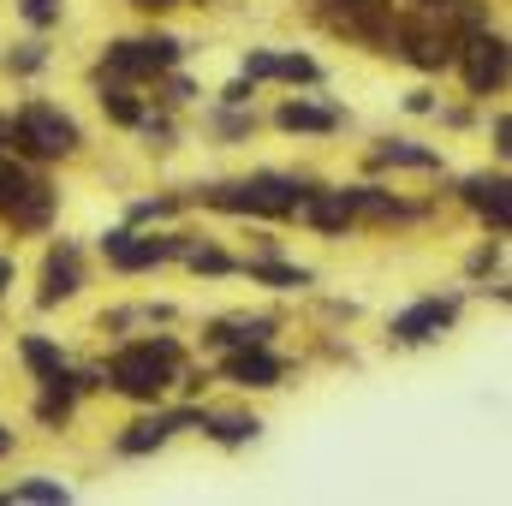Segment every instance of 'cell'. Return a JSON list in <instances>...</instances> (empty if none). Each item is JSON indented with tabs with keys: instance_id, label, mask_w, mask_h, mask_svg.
Masks as SVG:
<instances>
[{
	"instance_id": "obj_1",
	"label": "cell",
	"mask_w": 512,
	"mask_h": 506,
	"mask_svg": "<svg viewBox=\"0 0 512 506\" xmlns=\"http://www.w3.org/2000/svg\"><path fill=\"white\" fill-rule=\"evenodd\" d=\"M173 364H179V346L173 340H149V346H126L120 358H114V370L108 381L131 393V399H155L167 381H173Z\"/></svg>"
},
{
	"instance_id": "obj_2",
	"label": "cell",
	"mask_w": 512,
	"mask_h": 506,
	"mask_svg": "<svg viewBox=\"0 0 512 506\" xmlns=\"http://www.w3.org/2000/svg\"><path fill=\"white\" fill-rule=\"evenodd\" d=\"M304 185L298 179H280V173H262V179H245V185H221L209 191L215 209H239V215H292L304 209Z\"/></svg>"
},
{
	"instance_id": "obj_3",
	"label": "cell",
	"mask_w": 512,
	"mask_h": 506,
	"mask_svg": "<svg viewBox=\"0 0 512 506\" xmlns=\"http://www.w3.org/2000/svg\"><path fill=\"white\" fill-rule=\"evenodd\" d=\"M12 143L24 149V155H72L78 149V126L60 114V108H48V102H30L18 120H12Z\"/></svg>"
},
{
	"instance_id": "obj_4",
	"label": "cell",
	"mask_w": 512,
	"mask_h": 506,
	"mask_svg": "<svg viewBox=\"0 0 512 506\" xmlns=\"http://www.w3.org/2000/svg\"><path fill=\"white\" fill-rule=\"evenodd\" d=\"M465 84L477 96H495L507 84V42L501 36H471V54H465Z\"/></svg>"
},
{
	"instance_id": "obj_5",
	"label": "cell",
	"mask_w": 512,
	"mask_h": 506,
	"mask_svg": "<svg viewBox=\"0 0 512 506\" xmlns=\"http://www.w3.org/2000/svg\"><path fill=\"white\" fill-rule=\"evenodd\" d=\"M179 60V42L173 36H155V42H114L108 48V66L120 78H137V72H167Z\"/></svg>"
},
{
	"instance_id": "obj_6",
	"label": "cell",
	"mask_w": 512,
	"mask_h": 506,
	"mask_svg": "<svg viewBox=\"0 0 512 506\" xmlns=\"http://www.w3.org/2000/svg\"><path fill=\"white\" fill-rule=\"evenodd\" d=\"M102 251H108L114 268H149V262H161V256L185 251V239H131V233H108Z\"/></svg>"
},
{
	"instance_id": "obj_7",
	"label": "cell",
	"mask_w": 512,
	"mask_h": 506,
	"mask_svg": "<svg viewBox=\"0 0 512 506\" xmlns=\"http://www.w3.org/2000/svg\"><path fill=\"white\" fill-rule=\"evenodd\" d=\"M447 322H453V298H429V304H417V310H405V316L393 322V340L417 346V340H435Z\"/></svg>"
},
{
	"instance_id": "obj_8",
	"label": "cell",
	"mask_w": 512,
	"mask_h": 506,
	"mask_svg": "<svg viewBox=\"0 0 512 506\" xmlns=\"http://www.w3.org/2000/svg\"><path fill=\"white\" fill-rule=\"evenodd\" d=\"M185 423H197L191 411H173V417H143V423H131L126 435H120V453H149V447H161L173 429H185Z\"/></svg>"
},
{
	"instance_id": "obj_9",
	"label": "cell",
	"mask_w": 512,
	"mask_h": 506,
	"mask_svg": "<svg viewBox=\"0 0 512 506\" xmlns=\"http://www.w3.org/2000/svg\"><path fill=\"white\" fill-rule=\"evenodd\" d=\"M227 376L239 381V387H274L280 381V358H268L262 346H245V352L227 358Z\"/></svg>"
},
{
	"instance_id": "obj_10",
	"label": "cell",
	"mask_w": 512,
	"mask_h": 506,
	"mask_svg": "<svg viewBox=\"0 0 512 506\" xmlns=\"http://www.w3.org/2000/svg\"><path fill=\"white\" fill-rule=\"evenodd\" d=\"M72 292H78V251L60 245V251L48 256V268H42V304H60Z\"/></svg>"
},
{
	"instance_id": "obj_11",
	"label": "cell",
	"mask_w": 512,
	"mask_h": 506,
	"mask_svg": "<svg viewBox=\"0 0 512 506\" xmlns=\"http://www.w3.org/2000/svg\"><path fill=\"white\" fill-rule=\"evenodd\" d=\"M304 209H310V221L322 227V233H340L358 209H352V191H322V197H304Z\"/></svg>"
},
{
	"instance_id": "obj_12",
	"label": "cell",
	"mask_w": 512,
	"mask_h": 506,
	"mask_svg": "<svg viewBox=\"0 0 512 506\" xmlns=\"http://www.w3.org/2000/svg\"><path fill=\"white\" fill-rule=\"evenodd\" d=\"M465 197L495 221V233H507V179H471V185H465Z\"/></svg>"
},
{
	"instance_id": "obj_13",
	"label": "cell",
	"mask_w": 512,
	"mask_h": 506,
	"mask_svg": "<svg viewBox=\"0 0 512 506\" xmlns=\"http://www.w3.org/2000/svg\"><path fill=\"white\" fill-rule=\"evenodd\" d=\"M203 429L215 435V441H227V447H239V441H256V417H245V411H221V417H203Z\"/></svg>"
},
{
	"instance_id": "obj_14",
	"label": "cell",
	"mask_w": 512,
	"mask_h": 506,
	"mask_svg": "<svg viewBox=\"0 0 512 506\" xmlns=\"http://www.w3.org/2000/svg\"><path fill=\"white\" fill-rule=\"evenodd\" d=\"M280 126H286V131H334V126H340V114L310 108V102H286V108H280Z\"/></svg>"
},
{
	"instance_id": "obj_15",
	"label": "cell",
	"mask_w": 512,
	"mask_h": 506,
	"mask_svg": "<svg viewBox=\"0 0 512 506\" xmlns=\"http://www.w3.org/2000/svg\"><path fill=\"white\" fill-rule=\"evenodd\" d=\"M405 54H411L417 66H447V60H453L447 36H429V30H423V36H405Z\"/></svg>"
},
{
	"instance_id": "obj_16",
	"label": "cell",
	"mask_w": 512,
	"mask_h": 506,
	"mask_svg": "<svg viewBox=\"0 0 512 506\" xmlns=\"http://www.w3.org/2000/svg\"><path fill=\"white\" fill-rule=\"evenodd\" d=\"M215 340H221V346H262V340H268V322H221Z\"/></svg>"
},
{
	"instance_id": "obj_17",
	"label": "cell",
	"mask_w": 512,
	"mask_h": 506,
	"mask_svg": "<svg viewBox=\"0 0 512 506\" xmlns=\"http://www.w3.org/2000/svg\"><path fill=\"white\" fill-rule=\"evenodd\" d=\"M102 108H108V114H114L120 126H137V120H143V108L131 102V90H126V84H108V90H102Z\"/></svg>"
},
{
	"instance_id": "obj_18",
	"label": "cell",
	"mask_w": 512,
	"mask_h": 506,
	"mask_svg": "<svg viewBox=\"0 0 512 506\" xmlns=\"http://www.w3.org/2000/svg\"><path fill=\"white\" fill-rule=\"evenodd\" d=\"M251 280H268V286H304L310 274H304V268H286V262H251Z\"/></svg>"
},
{
	"instance_id": "obj_19",
	"label": "cell",
	"mask_w": 512,
	"mask_h": 506,
	"mask_svg": "<svg viewBox=\"0 0 512 506\" xmlns=\"http://www.w3.org/2000/svg\"><path fill=\"white\" fill-rule=\"evenodd\" d=\"M268 78H292V84H310V78H316V60H304V54H286V60H280V54H274V72H268Z\"/></svg>"
},
{
	"instance_id": "obj_20",
	"label": "cell",
	"mask_w": 512,
	"mask_h": 506,
	"mask_svg": "<svg viewBox=\"0 0 512 506\" xmlns=\"http://www.w3.org/2000/svg\"><path fill=\"white\" fill-rule=\"evenodd\" d=\"M24 364H30L36 376H54V370H60V352H54L48 340H24Z\"/></svg>"
},
{
	"instance_id": "obj_21",
	"label": "cell",
	"mask_w": 512,
	"mask_h": 506,
	"mask_svg": "<svg viewBox=\"0 0 512 506\" xmlns=\"http://www.w3.org/2000/svg\"><path fill=\"white\" fill-rule=\"evenodd\" d=\"M382 161H399V167H435L441 155H435V149H411V143H387Z\"/></svg>"
},
{
	"instance_id": "obj_22",
	"label": "cell",
	"mask_w": 512,
	"mask_h": 506,
	"mask_svg": "<svg viewBox=\"0 0 512 506\" xmlns=\"http://www.w3.org/2000/svg\"><path fill=\"white\" fill-rule=\"evenodd\" d=\"M0 501H66V489H60V483H18V489L0 495Z\"/></svg>"
},
{
	"instance_id": "obj_23",
	"label": "cell",
	"mask_w": 512,
	"mask_h": 506,
	"mask_svg": "<svg viewBox=\"0 0 512 506\" xmlns=\"http://www.w3.org/2000/svg\"><path fill=\"white\" fill-rule=\"evenodd\" d=\"M24 191H30V179H24L18 167H0V209H12Z\"/></svg>"
},
{
	"instance_id": "obj_24",
	"label": "cell",
	"mask_w": 512,
	"mask_h": 506,
	"mask_svg": "<svg viewBox=\"0 0 512 506\" xmlns=\"http://www.w3.org/2000/svg\"><path fill=\"white\" fill-rule=\"evenodd\" d=\"M24 18L30 24H54L60 18V0H24Z\"/></svg>"
},
{
	"instance_id": "obj_25",
	"label": "cell",
	"mask_w": 512,
	"mask_h": 506,
	"mask_svg": "<svg viewBox=\"0 0 512 506\" xmlns=\"http://www.w3.org/2000/svg\"><path fill=\"white\" fill-rule=\"evenodd\" d=\"M197 268H209V274H221V268H227V256H221V251H197Z\"/></svg>"
},
{
	"instance_id": "obj_26",
	"label": "cell",
	"mask_w": 512,
	"mask_h": 506,
	"mask_svg": "<svg viewBox=\"0 0 512 506\" xmlns=\"http://www.w3.org/2000/svg\"><path fill=\"white\" fill-rule=\"evenodd\" d=\"M6 280H12V262H6V256H0V292H6Z\"/></svg>"
},
{
	"instance_id": "obj_27",
	"label": "cell",
	"mask_w": 512,
	"mask_h": 506,
	"mask_svg": "<svg viewBox=\"0 0 512 506\" xmlns=\"http://www.w3.org/2000/svg\"><path fill=\"white\" fill-rule=\"evenodd\" d=\"M137 6H143V12H161V6H173V0H137Z\"/></svg>"
},
{
	"instance_id": "obj_28",
	"label": "cell",
	"mask_w": 512,
	"mask_h": 506,
	"mask_svg": "<svg viewBox=\"0 0 512 506\" xmlns=\"http://www.w3.org/2000/svg\"><path fill=\"white\" fill-rule=\"evenodd\" d=\"M6 447H12V435H6V429H0V453H6Z\"/></svg>"
},
{
	"instance_id": "obj_29",
	"label": "cell",
	"mask_w": 512,
	"mask_h": 506,
	"mask_svg": "<svg viewBox=\"0 0 512 506\" xmlns=\"http://www.w3.org/2000/svg\"><path fill=\"white\" fill-rule=\"evenodd\" d=\"M429 6H453V0H429Z\"/></svg>"
},
{
	"instance_id": "obj_30",
	"label": "cell",
	"mask_w": 512,
	"mask_h": 506,
	"mask_svg": "<svg viewBox=\"0 0 512 506\" xmlns=\"http://www.w3.org/2000/svg\"><path fill=\"white\" fill-rule=\"evenodd\" d=\"M0 137H6V126H0Z\"/></svg>"
}]
</instances>
